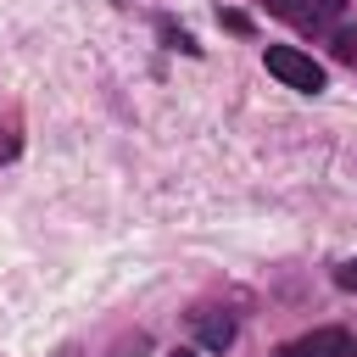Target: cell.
<instances>
[{"label": "cell", "instance_id": "cell-1", "mask_svg": "<svg viewBox=\"0 0 357 357\" xmlns=\"http://www.w3.org/2000/svg\"><path fill=\"white\" fill-rule=\"evenodd\" d=\"M268 73H273V78H284L290 89H307V95H318V89H324V67H318L312 56H301L296 45H273V50H268Z\"/></svg>", "mask_w": 357, "mask_h": 357}, {"label": "cell", "instance_id": "cell-2", "mask_svg": "<svg viewBox=\"0 0 357 357\" xmlns=\"http://www.w3.org/2000/svg\"><path fill=\"white\" fill-rule=\"evenodd\" d=\"M279 357H351V335L346 329H312V335L279 346Z\"/></svg>", "mask_w": 357, "mask_h": 357}, {"label": "cell", "instance_id": "cell-3", "mask_svg": "<svg viewBox=\"0 0 357 357\" xmlns=\"http://www.w3.org/2000/svg\"><path fill=\"white\" fill-rule=\"evenodd\" d=\"M195 335H201V346H206V351H223V346H234V318H229V312L201 307V312H195Z\"/></svg>", "mask_w": 357, "mask_h": 357}, {"label": "cell", "instance_id": "cell-4", "mask_svg": "<svg viewBox=\"0 0 357 357\" xmlns=\"http://www.w3.org/2000/svg\"><path fill=\"white\" fill-rule=\"evenodd\" d=\"M335 284H340V290H357V257H351V262H340V268H335Z\"/></svg>", "mask_w": 357, "mask_h": 357}, {"label": "cell", "instance_id": "cell-5", "mask_svg": "<svg viewBox=\"0 0 357 357\" xmlns=\"http://www.w3.org/2000/svg\"><path fill=\"white\" fill-rule=\"evenodd\" d=\"M268 6H273L279 17H296V0H268Z\"/></svg>", "mask_w": 357, "mask_h": 357}, {"label": "cell", "instance_id": "cell-6", "mask_svg": "<svg viewBox=\"0 0 357 357\" xmlns=\"http://www.w3.org/2000/svg\"><path fill=\"white\" fill-rule=\"evenodd\" d=\"M56 357H84V351H78V346H61V351H56Z\"/></svg>", "mask_w": 357, "mask_h": 357}, {"label": "cell", "instance_id": "cell-7", "mask_svg": "<svg viewBox=\"0 0 357 357\" xmlns=\"http://www.w3.org/2000/svg\"><path fill=\"white\" fill-rule=\"evenodd\" d=\"M173 357H195V351H173Z\"/></svg>", "mask_w": 357, "mask_h": 357}]
</instances>
